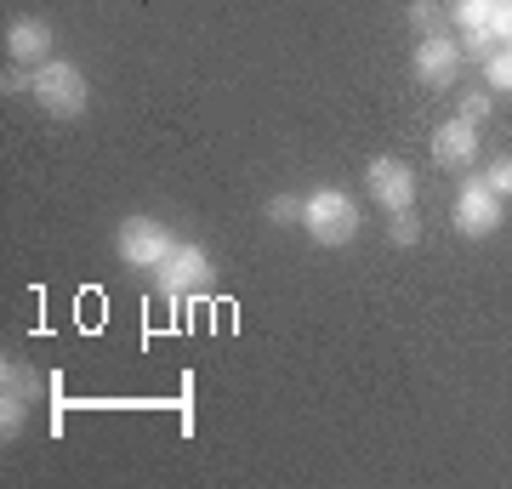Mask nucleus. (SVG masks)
Segmentation results:
<instances>
[{"mask_svg":"<svg viewBox=\"0 0 512 489\" xmlns=\"http://www.w3.org/2000/svg\"><path fill=\"white\" fill-rule=\"evenodd\" d=\"M302 228H308V239L319 251H342L365 228L359 222V200L342 194V188H313V194H302Z\"/></svg>","mask_w":512,"mask_h":489,"instance_id":"nucleus-1","label":"nucleus"},{"mask_svg":"<svg viewBox=\"0 0 512 489\" xmlns=\"http://www.w3.org/2000/svg\"><path fill=\"white\" fill-rule=\"evenodd\" d=\"M35 103L52 120H80V114L92 109V86H86V69L69 63V57H52V63H40L35 69Z\"/></svg>","mask_w":512,"mask_h":489,"instance_id":"nucleus-2","label":"nucleus"},{"mask_svg":"<svg viewBox=\"0 0 512 489\" xmlns=\"http://www.w3.org/2000/svg\"><path fill=\"white\" fill-rule=\"evenodd\" d=\"M211 279H217V268H211V251H205V245H194V239H183V245L165 256L160 268H154V290H160L171 308H183L188 296L211 290Z\"/></svg>","mask_w":512,"mask_h":489,"instance_id":"nucleus-3","label":"nucleus"},{"mask_svg":"<svg viewBox=\"0 0 512 489\" xmlns=\"http://www.w3.org/2000/svg\"><path fill=\"white\" fill-rule=\"evenodd\" d=\"M177 245H183V239L171 234L165 222H154V217H126L120 228H114V251H120V262L137 268V273H154Z\"/></svg>","mask_w":512,"mask_h":489,"instance_id":"nucleus-4","label":"nucleus"},{"mask_svg":"<svg viewBox=\"0 0 512 489\" xmlns=\"http://www.w3.org/2000/svg\"><path fill=\"white\" fill-rule=\"evenodd\" d=\"M40 393H46V381H40V370L29 359L0 364V438L23 433V421H29V410H35Z\"/></svg>","mask_w":512,"mask_h":489,"instance_id":"nucleus-5","label":"nucleus"},{"mask_svg":"<svg viewBox=\"0 0 512 489\" xmlns=\"http://www.w3.org/2000/svg\"><path fill=\"white\" fill-rule=\"evenodd\" d=\"M450 222H456L461 239H490L501 222H507V200L495 194L484 177H473L467 188L456 194V205H450Z\"/></svg>","mask_w":512,"mask_h":489,"instance_id":"nucleus-6","label":"nucleus"},{"mask_svg":"<svg viewBox=\"0 0 512 489\" xmlns=\"http://www.w3.org/2000/svg\"><path fill=\"white\" fill-rule=\"evenodd\" d=\"M365 182H370V194H376V205H382V211H416V200H421L416 165L399 160V154H376V160H370V171H365Z\"/></svg>","mask_w":512,"mask_h":489,"instance_id":"nucleus-7","label":"nucleus"},{"mask_svg":"<svg viewBox=\"0 0 512 489\" xmlns=\"http://www.w3.org/2000/svg\"><path fill=\"white\" fill-rule=\"evenodd\" d=\"M461 69H467V52H461V40H450V35H421V40H416L410 74H416L421 86L450 91V86L461 80Z\"/></svg>","mask_w":512,"mask_h":489,"instance_id":"nucleus-8","label":"nucleus"},{"mask_svg":"<svg viewBox=\"0 0 512 489\" xmlns=\"http://www.w3.org/2000/svg\"><path fill=\"white\" fill-rule=\"evenodd\" d=\"M52 46H57V29L46 18H12L6 23V52H12V63H29V69H40V63H52Z\"/></svg>","mask_w":512,"mask_h":489,"instance_id":"nucleus-9","label":"nucleus"},{"mask_svg":"<svg viewBox=\"0 0 512 489\" xmlns=\"http://www.w3.org/2000/svg\"><path fill=\"white\" fill-rule=\"evenodd\" d=\"M433 165H444V171H467V165L478 160V126L473 120H444V126H433Z\"/></svg>","mask_w":512,"mask_h":489,"instance_id":"nucleus-10","label":"nucleus"},{"mask_svg":"<svg viewBox=\"0 0 512 489\" xmlns=\"http://www.w3.org/2000/svg\"><path fill=\"white\" fill-rule=\"evenodd\" d=\"M387 239H393L399 251L421 245V222H416V211H387Z\"/></svg>","mask_w":512,"mask_h":489,"instance_id":"nucleus-11","label":"nucleus"},{"mask_svg":"<svg viewBox=\"0 0 512 489\" xmlns=\"http://www.w3.org/2000/svg\"><path fill=\"white\" fill-rule=\"evenodd\" d=\"M484 80H490V91H512V46H495L484 57Z\"/></svg>","mask_w":512,"mask_h":489,"instance_id":"nucleus-12","label":"nucleus"},{"mask_svg":"<svg viewBox=\"0 0 512 489\" xmlns=\"http://www.w3.org/2000/svg\"><path fill=\"white\" fill-rule=\"evenodd\" d=\"M410 29H421V35H439V23H444V6H433V0H410Z\"/></svg>","mask_w":512,"mask_h":489,"instance_id":"nucleus-13","label":"nucleus"},{"mask_svg":"<svg viewBox=\"0 0 512 489\" xmlns=\"http://www.w3.org/2000/svg\"><path fill=\"white\" fill-rule=\"evenodd\" d=\"M490 109H495V97L490 91H467V97H461V120H473V126H484V120H490Z\"/></svg>","mask_w":512,"mask_h":489,"instance_id":"nucleus-14","label":"nucleus"},{"mask_svg":"<svg viewBox=\"0 0 512 489\" xmlns=\"http://www.w3.org/2000/svg\"><path fill=\"white\" fill-rule=\"evenodd\" d=\"M484 182H490V188L501 194V200H512V154H501V160L484 165Z\"/></svg>","mask_w":512,"mask_h":489,"instance_id":"nucleus-15","label":"nucleus"},{"mask_svg":"<svg viewBox=\"0 0 512 489\" xmlns=\"http://www.w3.org/2000/svg\"><path fill=\"white\" fill-rule=\"evenodd\" d=\"M262 211H268V222H302V200L296 194H274Z\"/></svg>","mask_w":512,"mask_h":489,"instance_id":"nucleus-16","label":"nucleus"},{"mask_svg":"<svg viewBox=\"0 0 512 489\" xmlns=\"http://www.w3.org/2000/svg\"><path fill=\"white\" fill-rule=\"evenodd\" d=\"M490 35H495V46H512V0H495V12H490Z\"/></svg>","mask_w":512,"mask_h":489,"instance_id":"nucleus-17","label":"nucleus"}]
</instances>
